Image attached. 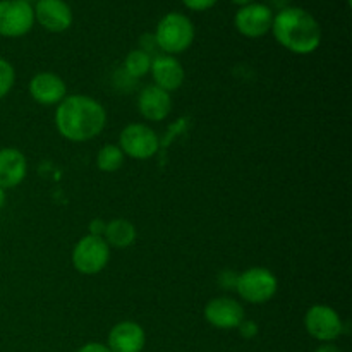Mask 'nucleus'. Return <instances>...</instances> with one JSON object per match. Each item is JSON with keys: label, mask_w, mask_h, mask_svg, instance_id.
<instances>
[{"label": "nucleus", "mask_w": 352, "mask_h": 352, "mask_svg": "<svg viewBox=\"0 0 352 352\" xmlns=\"http://www.w3.org/2000/svg\"><path fill=\"white\" fill-rule=\"evenodd\" d=\"M219 0H182L186 7L192 12H205V10L212 9Z\"/></svg>", "instance_id": "nucleus-23"}, {"label": "nucleus", "mask_w": 352, "mask_h": 352, "mask_svg": "<svg viewBox=\"0 0 352 352\" xmlns=\"http://www.w3.org/2000/svg\"><path fill=\"white\" fill-rule=\"evenodd\" d=\"M236 330L239 332V336L243 337V339H246V340L254 339V337L258 336V325L253 322V320L244 318L243 322H241V325L237 327Z\"/></svg>", "instance_id": "nucleus-22"}, {"label": "nucleus", "mask_w": 352, "mask_h": 352, "mask_svg": "<svg viewBox=\"0 0 352 352\" xmlns=\"http://www.w3.org/2000/svg\"><path fill=\"white\" fill-rule=\"evenodd\" d=\"M76 352H110V349L102 342H88L79 347Z\"/></svg>", "instance_id": "nucleus-24"}, {"label": "nucleus", "mask_w": 352, "mask_h": 352, "mask_svg": "<svg viewBox=\"0 0 352 352\" xmlns=\"http://www.w3.org/2000/svg\"><path fill=\"white\" fill-rule=\"evenodd\" d=\"M33 10L34 23L50 33H64L74 21L71 6L65 0H36Z\"/></svg>", "instance_id": "nucleus-11"}, {"label": "nucleus", "mask_w": 352, "mask_h": 352, "mask_svg": "<svg viewBox=\"0 0 352 352\" xmlns=\"http://www.w3.org/2000/svg\"><path fill=\"white\" fill-rule=\"evenodd\" d=\"M270 31L280 47L296 55L315 54L323 38L316 17L302 7H284L274 14Z\"/></svg>", "instance_id": "nucleus-2"}, {"label": "nucleus", "mask_w": 352, "mask_h": 352, "mask_svg": "<svg viewBox=\"0 0 352 352\" xmlns=\"http://www.w3.org/2000/svg\"><path fill=\"white\" fill-rule=\"evenodd\" d=\"M203 316L213 329L236 330L246 318V313L237 299L222 296V298H213L206 302Z\"/></svg>", "instance_id": "nucleus-10"}, {"label": "nucleus", "mask_w": 352, "mask_h": 352, "mask_svg": "<svg viewBox=\"0 0 352 352\" xmlns=\"http://www.w3.org/2000/svg\"><path fill=\"white\" fill-rule=\"evenodd\" d=\"M34 26V10L30 0H0V36H26Z\"/></svg>", "instance_id": "nucleus-7"}, {"label": "nucleus", "mask_w": 352, "mask_h": 352, "mask_svg": "<svg viewBox=\"0 0 352 352\" xmlns=\"http://www.w3.org/2000/svg\"><path fill=\"white\" fill-rule=\"evenodd\" d=\"M274 23V10L267 3L251 2L237 9L234 16V26L243 36L256 40L270 33Z\"/></svg>", "instance_id": "nucleus-9"}, {"label": "nucleus", "mask_w": 352, "mask_h": 352, "mask_svg": "<svg viewBox=\"0 0 352 352\" xmlns=\"http://www.w3.org/2000/svg\"><path fill=\"white\" fill-rule=\"evenodd\" d=\"M237 277H239V274L234 270L220 272V275H219L220 289H223V291H236Z\"/></svg>", "instance_id": "nucleus-21"}, {"label": "nucleus", "mask_w": 352, "mask_h": 352, "mask_svg": "<svg viewBox=\"0 0 352 352\" xmlns=\"http://www.w3.org/2000/svg\"><path fill=\"white\" fill-rule=\"evenodd\" d=\"M313 352H342V351H340L333 342H325V344H320V346Z\"/></svg>", "instance_id": "nucleus-26"}, {"label": "nucleus", "mask_w": 352, "mask_h": 352, "mask_svg": "<svg viewBox=\"0 0 352 352\" xmlns=\"http://www.w3.org/2000/svg\"><path fill=\"white\" fill-rule=\"evenodd\" d=\"M117 146L122 150L124 157H129L133 160H150L158 153L160 140L148 124L131 122L120 131Z\"/></svg>", "instance_id": "nucleus-6"}, {"label": "nucleus", "mask_w": 352, "mask_h": 352, "mask_svg": "<svg viewBox=\"0 0 352 352\" xmlns=\"http://www.w3.org/2000/svg\"><path fill=\"white\" fill-rule=\"evenodd\" d=\"M107 110L88 95H67L55 109V127L71 143H88L103 133Z\"/></svg>", "instance_id": "nucleus-1"}, {"label": "nucleus", "mask_w": 352, "mask_h": 352, "mask_svg": "<svg viewBox=\"0 0 352 352\" xmlns=\"http://www.w3.org/2000/svg\"><path fill=\"white\" fill-rule=\"evenodd\" d=\"M222 352H226V351H222Z\"/></svg>", "instance_id": "nucleus-29"}, {"label": "nucleus", "mask_w": 352, "mask_h": 352, "mask_svg": "<svg viewBox=\"0 0 352 352\" xmlns=\"http://www.w3.org/2000/svg\"><path fill=\"white\" fill-rule=\"evenodd\" d=\"M151 60H153V57H151L150 54H146V52L141 50V48H136V50H131L129 54L126 55L122 71L126 72L131 79H141L150 72Z\"/></svg>", "instance_id": "nucleus-18"}, {"label": "nucleus", "mask_w": 352, "mask_h": 352, "mask_svg": "<svg viewBox=\"0 0 352 352\" xmlns=\"http://www.w3.org/2000/svg\"><path fill=\"white\" fill-rule=\"evenodd\" d=\"M28 160L17 148H0V188L14 189L26 179Z\"/></svg>", "instance_id": "nucleus-16"}, {"label": "nucleus", "mask_w": 352, "mask_h": 352, "mask_svg": "<svg viewBox=\"0 0 352 352\" xmlns=\"http://www.w3.org/2000/svg\"><path fill=\"white\" fill-rule=\"evenodd\" d=\"M28 91H30L31 98L40 105L57 107L67 96V85L62 76L43 71L31 78Z\"/></svg>", "instance_id": "nucleus-12"}, {"label": "nucleus", "mask_w": 352, "mask_h": 352, "mask_svg": "<svg viewBox=\"0 0 352 352\" xmlns=\"http://www.w3.org/2000/svg\"><path fill=\"white\" fill-rule=\"evenodd\" d=\"M6 199H7L6 189L0 188V210H2V208H3V205H6Z\"/></svg>", "instance_id": "nucleus-27"}, {"label": "nucleus", "mask_w": 352, "mask_h": 352, "mask_svg": "<svg viewBox=\"0 0 352 352\" xmlns=\"http://www.w3.org/2000/svg\"><path fill=\"white\" fill-rule=\"evenodd\" d=\"M103 239L109 244L110 250H127L133 246L138 239V229L131 220L127 219H113L107 222Z\"/></svg>", "instance_id": "nucleus-17"}, {"label": "nucleus", "mask_w": 352, "mask_h": 352, "mask_svg": "<svg viewBox=\"0 0 352 352\" xmlns=\"http://www.w3.org/2000/svg\"><path fill=\"white\" fill-rule=\"evenodd\" d=\"M172 95L158 86L150 85L138 95V110L148 122H162L172 112Z\"/></svg>", "instance_id": "nucleus-15"}, {"label": "nucleus", "mask_w": 352, "mask_h": 352, "mask_svg": "<svg viewBox=\"0 0 352 352\" xmlns=\"http://www.w3.org/2000/svg\"><path fill=\"white\" fill-rule=\"evenodd\" d=\"M151 78L153 85L165 89L167 93L177 91L186 81V71L177 57L167 54L155 55L151 60Z\"/></svg>", "instance_id": "nucleus-14"}, {"label": "nucleus", "mask_w": 352, "mask_h": 352, "mask_svg": "<svg viewBox=\"0 0 352 352\" xmlns=\"http://www.w3.org/2000/svg\"><path fill=\"white\" fill-rule=\"evenodd\" d=\"M230 2L236 3V6H239V7H243V6H248V3H251V2H256V0H230Z\"/></svg>", "instance_id": "nucleus-28"}, {"label": "nucleus", "mask_w": 352, "mask_h": 352, "mask_svg": "<svg viewBox=\"0 0 352 352\" xmlns=\"http://www.w3.org/2000/svg\"><path fill=\"white\" fill-rule=\"evenodd\" d=\"M105 346L110 352H143L146 346V332L140 323L124 320L110 329Z\"/></svg>", "instance_id": "nucleus-13"}, {"label": "nucleus", "mask_w": 352, "mask_h": 352, "mask_svg": "<svg viewBox=\"0 0 352 352\" xmlns=\"http://www.w3.org/2000/svg\"><path fill=\"white\" fill-rule=\"evenodd\" d=\"M105 226H107V223L103 222V220L95 219L91 223H89V234H93V236H102L103 237V232H105Z\"/></svg>", "instance_id": "nucleus-25"}, {"label": "nucleus", "mask_w": 352, "mask_h": 352, "mask_svg": "<svg viewBox=\"0 0 352 352\" xmlns=\"http://www.w3.org/2000/svg\"><path fill=\"white\" fill-rule=\"evenodd\" d=\"M16 85V69L9 60L0 57V100L6 98Z\"/></svg>", "instance_id": "nucleus-20"}, {"label": "nucleus", "mask_w": 352, "mask_h": 352, "mask_svg": "<svg viewBox=\"0 0 352 352\" xmlns=\"http://www.w3.org/2000/svg\"><path fill=\"white\" fill-rule=\"evenodd\" d=\"M305 329L318 342H336L344 333V322L332 306L315 305L306 311Z\"/></svg>", "instance_id": "nucleus-8"}, {"label": "nucleus", "mask_w": 352, "mask_h": 352, "mask_svg": "<svg viewBox=\"0 0 352 352\" xmlns=\"http://www.w3.org/2000/svg\"><path fill=\"white\" fill-rule=\"evenodd\" d=\"M72 267L81 275H98L107 268L110 261V246L102 236L81 237L74 244L71 253Z\"/></svg>", "instance_id": "nucleus-5"}, {"label": "nucleus", "mask_w": 352, "mask_h": 352, "mask_svg": "<svg viewBox=\"0 0 352 352\" xmlns=\"http://www.w3.org/2000/svg\"><path fill=\"white\" fill-rule=\"evenodd\" d=\"M278 291V278L265 267H251L237 277L236 292L250 305H267Z\"/></svg>", "instance_id": "nucleus-4"}, {"label": "nucleus", "mask_w": 352, "mask_h": 352, "mask_svg": "<svg viewBox=\"0 0 352 352\" xmlns=\"http://www.w3.org/2000/svg\"><path fill=\"white\" fill-rule=\"evenodd\" d=\"M124 153L117 144H103L96 153V167L105 174L117 172L124 165Z\"/></svg>", "instance_id": "nucleus-19"}, {"label": "nucleus", "mask_w": 352, "mask_h": 352, "mask_svg": "<svg viewBox=\"0 0 352 352\" xmlns=\"http://www.w3.org/2000/svg\"><path fill=\"white\" fill-rule=\"evenodd\" d=\"M158 50L167 55L184 54L192 45L196 30L192 21L182 12H168L158 21L153 33Z\"/></svg>", "instance_id": "nucleus-3"}]
</instances>
